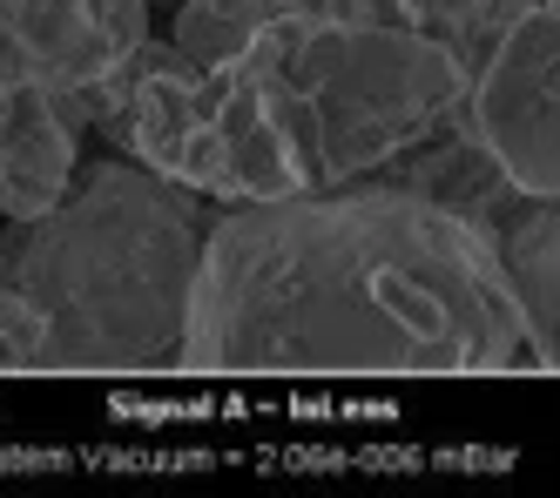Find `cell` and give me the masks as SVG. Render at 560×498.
<instances>
[{
    "label": "cell",
    "mask_w": 560,
    "mask_h": 498,
    "mask_svg": "<svg viewBox=\"0 0 560 498\" xmlns=\"http://www.w3.org/2000/svg\"><path fill=\"white\" fill-rule=\"evenodd\" d=\"M466 121L520 195L560 202V0L493 34L472 68Z\"/></svg>",
    "instance_id": "cell-5"
},
{
    "label": "cell",
    "mask_w": 560,
    "mask_h": 498,
    "mask_svg": "<svg viewBox=\"0 0 560 498\" xmlns=\"http://www.w3.org/2000/svg\"><path fill=\"white\" fill-rule=\"evenodd\" d=\"M189 370L466 378L534 370L493 236L385 176L210 216Z\"/></svg>",
    "instance_id": "cell-1"
},
{
    "label": "cell",
    "mask_w": 560,
    "mask_h": 498,
    "mask_svg": "<svg viewBox=\"0 0 560 498\" xmlns=\"http://www.w3.org/2000/svg\"><path fill=\"white\" fill-rule=\"evenodd\" d=\"M82 176V129H68L48 88H8V121H0V216L34 223Z\"/></svg>",
    "instance_id": "cell-8"
},
{
    "label": "cell",
    "mask_w": 560,
    "mask_h": 498,
    "mask_svg": "<svg viewBox=\"0 0 560 498\" xmlns=\"http://www.w3.org/2000/svg\"><path fill=\"white\" fill-rule=\"evenodd\" d=\"M378 176L398 182V189H412V195H425V202H439V210L466 216V223H479L487 236L500 229V216L520 202V189L506 182V169L493 162V149L479 142V129L466 121V108H459L439 135H425L419 149L392 155Z\"/></svg>",
    "instance_id": "cell-9"
},
{
    "label": "cell",
    "mask_w": 560,
    "mask_h": 498,
    "mask_svg": "<svg viewBox=\"0 0 560 498\" xmlns=\"http://www.w3.org/2000/svg\"><path fill=\"white\" fill-rule=\"evenodd\" d=\"M392 8H398L406 27H425V34H439V40H453V48H459L493 0H392Z\"/></svg>",
    "instance_id": "cell-12"
},
{
    "label": "cell",
    "mask_w": 560,
    "mask_h": 498,
    "mask_svg": "<svg viewBox=\"0 0 560 498\" xmlns=\"http://www.w3.org/2000/svg\"><path fill=\"white\" fill-rule=\"evenodd\" d=\"M210 115H217V142H223V202H277V195L311 189L304 155H298L291 129L277 121L257 74L217 68L210 74Z\"/></svg>",
    "instance_id": "cell-7"
},
{
    "label": "cell",
    "mask_w": 560,
    "mask_h": 498,
    "mask_svg": "<svg viewBox=\"0 0 560 498\" xmlns=\"http://www.w3.org/2000/svg\"><path fill=\"white\" fill-rule=\"evenodd\" d=\"M210 242V195L129 155L82 162L34 223H8L0 276L48 317L42 370H176Z\"/></svg>",
    "instance_id": "cell-2"
},
{
    "label": "cell",
    "mask_w": 560,
    "mask_h": 498,
    "mask_svg": "<svg viewBox=\"0 0 560 498\" xmlns=\"http://www.w3.org/2000/svg\"><path fill=\"white\" fill-rule=\"evenodd\" d=\"M493 249L513 283L520 323H527L534 370H560V202L520 195L493 229Z\"/></svg>",
    "instance_id": "cell-10"
},
{
    "label": "cell",
    "mask_w": 560,
    "mask_h": 498,
    "mask_svg": "<svg viewBox=\"0 0 560 498\" xmlns=\"http://www.w3.org/2000/svg\"><path fill=\"white\" fill-rule=\"evenodd\" d=\"M284 14V0H183L176 8V48L203 68V74H217V68H230V61H244V48L250 40Z\"/></svg>",
    "instance_id": "cell-11"
},
{
    "label": "cell",
    "mask_w": 560,
    "mask_h": 498,
    "mask_svg": "<svg viewBox=\"0 0 560 498\" xmlns=\"http://www.w3.org/2000/svg\"><path fill=\"white\" fill-rule=\"evenodd\" d=\"M129 48L102 27L89 0H0V81L8 88L82 95Z\"/></svg>",
    "instance_id": "cell-6"
},
{
    "label": "cell",
    "mask_w": 560,
    "mask_h": 498,
    "mask_svg": "<svg viewBox=\"0 0 560 498\" xmlns=\"http://www.w3.org/2000/svg\"><path fill=\"white\" fill-rule=\"evenodd\" d=\"M149 8H183V0H149Z\"/></svg>",
    "instance_id": "cell-15"
},
{
    "label": "cell",
    "mask_w": 560,
    "mask_h": 498,
    "mask_svg": "<svg viewBox=\"0 0 560 498\" xmlns=\"http://www.w3.org/2000/svg\"><path fill=\"white\" fill-rule=\"evenodd\" d=\"M284 14H304V21H351V0H284Z\"/></svg>",
    "instance_id": "cell-13"
},
{
    "label": "cell",
    "mask_w": 560,
    "mask_h": 498,
    "mask_svg": "<svg viewBox=\"0 0 560 498\" xmlns=\"http://www.w3.org/2000/svg\"><path fill=\"white\" fill-rule=\"evenodd\" d=\"M89 121L129 162L223 202V142L210 115V74L176 40H155V34L136 40L89 88Z\"/></svg>",
    "instance_id": "cell-4"
},
{
    "label": "cell",
    "mask_w": 560,
    "mask_h": 498,
    "mask_svg": "<svg viewBox=\"0 0 560 498\" xmlns=\"http://www.w3.org/2000/svg\"><path fill=\"white\" fill-rule=\"evenodd\" d=\"M291 129L311 189L378 176L392 155L439 135L472 95V68L453 40L378 21H304L277 14L244 61Z\"/></svg>",
    "instance_id": "cell-3"
},
{
    "label": "cell",
    "mask_w": 560,
    "mask_h": 498,
    "mask_svg": "<svg viewBox=\"0 0 560 498\" xmlns=\"http://www.w3.org/2000/svg\"><path fill=\"white\" fill-rule=\"evenodd\" d=\"M0 121H8V81H0Z\"/></svg>",
    "instance_id": "cell-14"
}]
</instances>
